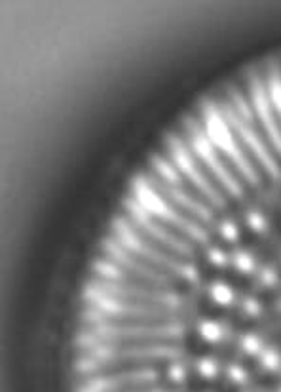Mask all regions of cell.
<instances>
[{"instance_id":"obj_4","label":"cell","mask_w":281,"mask_h":392,"mask_svg":"<svg viewBox=\"0 0 281 392\" xmlns=\"http://www.w3.org/2000/svg\"><path fill=\"white\" fill-rule=\"evenodd\" d=\"M222 116L226 118V122L230 124V128L234 130V133H238V138L241 139V143L251 151V155L257 158V162L263 166L266 172H268L272 177H280L281 168L277 160H275L274 152L270 151L268 145L264 143L263 138L258 135L257 130L249 124V122L241 121L239 115L232 109V105H224L221 109Z\"/></svg>"},{"instance_id":"obj_1","label":"cell","mask_w":281,"mask_h":392,"mask_svg":"<svg viewBox=\"0 0 281 392\" xmlns=\"http://www.w3.org/2000/svg\"><path fill=\"white\" fill-rule=\"evenodd\" d=\"M202 113H204V130L207 133V138L211 139V143L215 145L217 151L226 155L228 160L236 166V169L247 183L257 185L260 181V175H258L255 164L247 158L241 145L238 143L236 133H234V130L226 122V118L222 116L221 109L211 101H205L204 107H202Z\"/></svg>"},{"instance_id":"obj_9","label":"cell","mask_w":281,"mask_h":392,"mask_svg":"<svg viewBox=\"0 0 281 392\" xmlns=\"http://www.w3.org/2000/svg\"><path fill=\"white\" fill-rule=\"evenodd\" d=\"M230 97H232V103H234L232 109L238 113L239 118L251 124L253 116H255V109H253L251 103H247L246 99H243V96H241V94H238V91H232V94H230Z\"/></svg>"},{"instance_id":"obj_8","label":"cell","mask_w":281,"mask_h":392,"mask_svg":"<svg viewBox=\"0 0 281 392\" xmlns=\"http://www.w3.org/2000/svg\"><path fill=\"white\" fill-rule=\"evenodd\" d=\"M266 88H268L270 101H272V107H274L275 115H277V118L281 121V74L277 73V71H274V73L270 74Z\"/></svg>"},{"instance_id":"obj_10","label":"cell","mask_w":281,"mask_h":392,"mask_svg":"<svg viewBox=\"0 0 281 392\" xmlns=\"http://www.w3.org/2000/svg\"><path fill=\"white\" fill-rule=\"evenodd\" d=\"M232 263L239 272L249 274V272L255 271V259H253V255L249 254V252H241V250L236 252V254L232 255Z\"/></svg>"},{"instance_id":"obj_3","label":"cell","mask_w":281,"mask_h":392,"mask_svg":"<svg viewBox=\"0 0 281 392\" xmlns=\"http://www.w3.org/2000/svg\"><path fill=\"white\" fill-rule=\"evenodd\" d=\"M168 149L169 155H171V160H173V164L180 172V175H183L185 179H188V181L197 189V193L202 194L211 206L222 208V206L226 204L224 194H221V191L211 183V179H207V175H205L204 172H202V168L197 166V160L194 158L190 149L180 141L179 135H175V133L169 135Z\"/></svg>"},{"instance_id":"obj_2","label":"cell","mask_w":281,"mask_h":392,"mask_svg":"<svg viewBox=\"0 0 281 392\" xmlns=\"http://www.w3.org/2000/svg\"><path fill=\"white\" fill-rule=\"evenodd\" d=\"M185 126L186 133H188V141H190L192 152L205 164V168L210 169L217 181L226 189L228 194H232V196L239 198V196L243 194L241 181L232 174V169L222 162L221 157H219V151H217L215 145L211 143V139L207 138L204 128L200 126L194 118H186Z\"/></svg>"},{"instance_id":"obj_6","label":"cell","mask_w":281,"mask_h":392,"mask_svg":"<svg viewBox=\"0 0 281 392\" xmlns=\"http://www.w3.org/2000/svg\"><path fill=\"white\" fill-rule=\"evenodd\" d=\"M152 168H154L158 179H162L164 183H169V185H173V187H180L183 175H180V172L177 169L175 164H171L169 160L160 157V155H154V157H152Z\"/></svg>"},{"instance_id":"obj_5","label":"cell","mask_w":281,"mask_h":392,"mask_svg":"<svg viewBox=\"0 0 281 392\" xmlns=\"http://www.w3.org/2000/svg\"><path fill=\"white\" fill-rule=\"evenodd\" d=\"M251 105L255 109V116L263 124L264 133L268 135L272 149L281 157V126L274 107H272V101H270L268 88L258 79H251Z\"/></svg>"},{"instance_id":"obj_12","label":"cell","mask_w":281,"mask_h":392,"mask_svg":"<svg viewBox=\"0 0 281 392\" xmlns=\"http://www.w3.org/2000/svg\"><path fill=\"white\" fill-rule=\"evenodd\" d=\"M221 235L222 238H226L228 242H236L239 236V229L238 225L234 223L232 219H226V221H222L221 223Z\"/></svg>"},{"instance_id":"obj_11","label":"cell","mask_w":281,"mask_h":392,"mask_svg":"<svg viewBox=\"0 0 281 392\" xmlns=\"http://www.w3.org/2000/svg\"><path fill=\"white\" fill-rule=\"evenodd\" d=\"M246 225H249V229L255 230V233H264L268 229V221L260 211H249L246 218Z\"/></svg>"},{"instance_id":"obj_7","label":"cell","mask_w":281,"mask_h":392,"mask_svg":"<svg viewBox=\"0 0 281 392\" xmlns=\"http://www.w3.org/2000/svg\"><path fill=\"white\" fill-rule=\"evenodd\" d=\"M210 297L219 307H230L236 301V293L226 282H213L210 286Z\"/></svg>"}]
</instances>
